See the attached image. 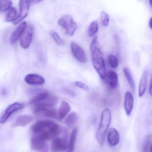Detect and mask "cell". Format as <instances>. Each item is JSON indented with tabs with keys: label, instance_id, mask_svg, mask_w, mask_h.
<instances>
[{
	"label": "cell",
	"instance_id": "obj_3",
	"mask_svg": "<svg viewBox=\"0 0 152 152\" xmlns=\"http://www.w3.org/2000/svg\"><path fill=\"white\" fill-rule=\"evenodd\" d=\"M58 24L66 30V34L69 37L73 36L77 29V25L69 15L61 17L58 20Z\"/></svg>",
	"mask_w": 152,
	"mask_h": 152
},
{
	"label": "cell",
	"instance_id": "obj_4",
	"mask_svg": "<svg viewBox=\"0 0 152 152\" xmlns=\"http://www.w3.org/2000/svg\"><path fill=\"white\" fill-rule=\"evenodd\" d=\"M49 140L47 133L34 134L31 139V149L36 151H40L46 146V141Z\"/></svg>",
	"mask_w": 152,
	"mask_h": 152
},
{
	"label": "cell",
	"instance_id": "obj_19",
	"mask_svg": "<svg viewBox=\"0 0 152 152\" xmlns=\"http://www.w3.org/2000/svg\"><path fill=\"white\" fill-rule=\"evenodd\" d=\"M51 95V94L49 91H44L39 92L38 94H37L34 97H33V99L30 101V104L31 105H33L38 103L41 102L48 99Z\"/></svg>",
	"mask_w": 152,
	"mask_h": 152
},
{
	"label": "cell",
	"instance_id": "obj_33",
	"mask_svg": "<svg viewBox=\"0 0 152 152\" xmlns=\"http://www.w3.org/2000/svg\"><path fill=\"white\" fill-rule=\"evenodd\" d=\"M41 152H48V147L47 146V145H46V146L42 150V151H40Z\"/></svg>",
	"mask_w": 152,
	"mask_h": 152
},
{
	"label": "cell",
	"instance_id": "obj_12",
	"mask_svg": "<svg viewBox=\"0 0 152 152\" xmlns=\"http://www.w3.org/2000/svg\"><path fill=\"white\" fill-rule=\"evenodd\" d=\"M134 97L130 92H127L124 98V109L128 116L131 115L134 108Z\"/></svg>",
	"mask_w": 152,
	"mask_h": 152
},
{
	"label": "cell",
	"instance_id": "obj_30",
	"mask_svg": "<svg viewBox=\"0 0 152 152\" xmlns=\"http://www.w3.org/2000/svg\"><path fill=\"white\" fill-rule=\"evenodd\" d=\"M108 61L109 64L111 67L113 68H116L118 66V61L117 58L112 54L109 55L108 57Z\"/></svg>",
	"mask_w": 152,
	"mask_h": 152
},
{
	"label": "cell",
	"instance_id": "obj_24",
	"mask_svg": "<svg viewBox=\"0 0 152 152\" xmlns=\"http://www.w3.org/2000/svg\"><path fill=\"white\" fill-rule=\"evenodd\" d=\"M42 114L48 118L58 119V112L53 108H49L45 110Z\"/></svg>",
	"mask_w": 152,
	"mask_h": 152
},
{
	"label": "cell",
	"instance_id": "obj_11",
	"mask_svg": "<svg viewBox=\"0 0 152 152\" xmlns=\"http://www.w3.org/2000/svg\"><path fill=\"white\" fill-rule=\"evenodd\" d=\"M27 27L26 22L24 21L19 25L11 35L10 43L11 44L16 43L19 38L21 37Z\"/></svg>",
	"mask_w": 152,
	"mask_h": 152
},
{
	"label": "cell",
	"instance_id": "obj_37",
	"mask_svg": "<svg viewBox=\"0 0 152 152\" xmlns=\"http://www.w3.org/2000/svg\"><path fill=\"white\" fill-rule=\"evenodd\" d=\"M151 152H152V145H151Z\"/></svg>",
	"mask_w": 152,
	"mask_h": 152
},
{
	"label": "cell",
	"instance_id": "obj_18",
	"mask_svg": "<svg viewBox=\"0 0 152 152\" xmlns=\"http://www.w3.org/2000/svg\"><path fill=\"white\" fill-rule=\"evenodd\" d=\"M148 72L145 70L143 73L139 82L138 88V95L139 97H142L146 91L148 81Z\"/></svg>",
	"mask_w": 152,
	"mask_h": 152
},
{
	"label": "cell",
	"instance_id": "obj_13",
	"mask_svg": "<svg viewBox=\"0 0 152 152\" xmlns=\"http://www.w3.org/2000/svg\"><path fill=\"white\" fill-rule=\"evenodd\" d=\"M25 81L28 84L31 85H43L45 83V79L43 77L37 74L28 75L25 78Z\"/></svg>",
	"mask_w": 152,
	"mask_h": 152
},
{
	"label": "cell",
	"instance_id": "obj_22",
	"mask_svg": "<svg viewBox=\"0 0 152 152\" xmlns=\"http://www.w3.org/2000/svg\"><path fill=\"white\" fill-rule=\"evenodd\" d=\"M123 73L127 81L128 82L130 88L133 91H134L135 88V85L134 81L133 79V77L131 75V73L128 69L127 68H124L123 69Z\"/></svg>",
	"mask_w": 152,
	"mask_h": 152
},
{
	"label": "cell",
	"instance_id": "obj_15",
	"mask_svg": "<svg viewBox=\"0 0 152 152\" xmlns=\"http://www.w3.org/2000/svg\"><path fill=\"white\" fill-rule=\"evenodd\" d=\"M105 78L106 82L112 88H116L118 83V77L116 72L113 71H109L106 73Z\"/></svg>",
	"mask_w": 152,
	"mask_h": 152
},
{
	"label": "cell",
	"instance_id": "obj_27",
	"mask_svg": "<svg viewBox=\"0 0 152 152\" xmlns=\"http://www.w3.org/2000/svg\"><path fill=\"white\" fill-rule=\"evenodd\" d=\"M152 136L149 134L146 137L145 139L143 144V152H150L151 151V144Z\"/></svg>",
	"mask_w": 152,
	"mask_h": 152
},
{
	"label": "cell",
	"instance_id": "obj_35",
	"mask_svg": "<svg viewBox=\"0 0 152 152\" xmlns=\"http://www.w3.org/2000/svg\"><path fill=\"white\" fill-rule=\"evenodd\" d=\"M150 95L152 96V79L151 82V86L150 87Z\"/></svg>",
	"mask_w": 152,
	"mask_h": 152
},
{
	"label": "cell",
	"instance_id": "obj_36",
	"mask_svg": "<svg viewBox=\"0 0 152 152\" xmlns=\"http://www.w3.org/2000/svg\"><path fill=\"white\" fill-rule=\"evenodd\" d=\"M150 4L152 8V0H150Z\"/></svg>",
	"mask_w": 152,
	"mask_h": 152
},
{
	"label": "cell",
	"instance_id": "obj_16",
	"mask_svg": "<svg viewBox=\"0 0 152 152\" xmlns=\"http://www.w3.org/2000/svg\"><path fill=\"white\" fill-rule=\"evenodd\" d=\"M33 120V117L30 115H20L16 119L12 124V126L14 127L26 126L32 121Z\"/></svg>",
	"mask_w": 152,
	"mask_h": 152
},
{
	"label": "cell",
	"instance_id": "obj_2",
	"mask_svg": "<svg viewBox=\"0 0 152 152\" xmlns=\"http://www.w3.org/2000/svg\"><path fill=\"white\" fill-rule=\"evenodd\" d=\"M111 121V113L109 109H105L103 111L101 121L96 134V139L99 144L103 145L105 135Z\"/></svg>",
	"mask_w": 152,
	"mask_h": 152
},
{
	"label": "cell",
	"instance_id": "obj_38",
	"mask_svg": "<svg viewBox=\"0 0 152 152\" xmlns=\"http://www.w3.org/2000/svg\"><path fill=\"white\" fill-rule=\"evenodd\" d=\"M1 0H0V2H1Z\"/></svg>",
	"mask_w": 152,
	"mask_h": 152
},
{
	"label": "cell",
	"instance_id": "obj_28",
	"mask_svg": "<svg viewBox=\"0 0 152 152\" xmlns=\"http://www.w3.org/2000/svg\"><path fill=\"white\" fill-rule=\"evenodd\" d=\"M50 34L57 44L61 45V46H62L65 45V42L64 40L60 37L59 35L58 34L57 32H55V31H52L50 33Z\"/></svg>",
	"mask_w": 152,
	"mask_h": 152
},
{
	"label": "cell",
	"instance_id": "obj_14",
	"mask_svg": "<svg viewBox=\"0 0 152 152\" xmlns=\"http://www.w3.org/2000/svg\"><path fill=\"white\" fill-rule=\"evenodd\" d=\"M120 139V137L118 130L113 128L110 129L107 137V140L109 145L113 147L116 146L119 143Z\"/></svg>",
	"mask_w": 152,
	"mask_h": 152
},
{
	"label": "cell",
	"instance_id": "obj_10",
	"mask_svg": "<svg viewBox=\"0 0 152 152\" xmlns=\"http://www.w3.org/2000/svg\"><path fill=\"white\" fill-rule=\"evenodd\" d=\"M69 144L66 138L56 137L53 138L51 144L53 152H59L68 149Z\"/></svg>",
	"mask_w": 152,
	"mask_h": 152
},
{
	"label": "cell",
	"instance_id": "obj_1",
	"mask_svg": "<svg viewBox=\"0 0 152 152\" xmlns=\"http://www.w3.org/2000/svg\"><path fill=\"white\" fill-rule=\"evenodd\" d=\"M90 50L93 66L101 78L104 79L106 74L105 61L97 37H95L91 42Z\"/></svg>",
	"mask_w": 152,
	"mask_h": 152
},
{
	"label": "cell",
	"instance_id": "obj_23",
	"mask_svg": "<svg viewBox=\"0 0 152 152\" xmlns=\"http://www.w3.org/2000/svg\"><path fill=\"white\" fill-rule=\"evenodd\" d=\"M17 10L14 7H12L10 10L6 17V20L7 22H13L18 17Z\"/></svg>",
	"mask_w": 152,
	"mask_h": 152
},
{
	"label": "cell",
	"instance_id": "obj_20",
	"mask_svg": "<svg viewBox=\"0 0 152 152\" xmlns=\"http://www.w3.org/2000/svg\"><path fill=\"white\" fill-rule=\"evenodd\" d=\"M78 118V116L77 113L73 112L69 113L65 120L66 126L69 128L74 126L77 121Z\"/></svg>",
	"mask_w": 152,
	"mask_h": 152
},
{
	"label": "cell",
	"instance_id": "obj_25",
	"mask_svg": "<svg viewBox=\"0 0 152 152\" xmlns=\"http://www.w3.org/2000/svg\"><path fill=\"white\" fill-rule=\"evenodd\" d=\"M98 30V22L94 20L91 22L88 28V34L89 37H93L96 34Z\"/></svg>",
	"mask_w": 152,
	"mask_h": 152
},
{
	"label": "cell",
	"instance_id": "obj_9",
	"mask_svg": "<svg viewBox=\"0 0 152 152\" xmlns=\"http://www.w3.org/2000/svg\"><path fill=\"white\" fill-rule=\"evenodd\" d=\"M31 0L20 1V13L17 19L13 21L14 25H17L23 20L27 16L30 8Z\"/></svg>",
	"mask_w": 152,
	"mask_h": 152
},
{
	"label": "cell",
	"instance_id": "obj_34",
	"mask_svg": "<svg viewBox=\"0 0 152 152\" xmlns=\"http://www.w3.org/2000/svg\"><path fill=\"white\" fill-rule=\"evenodd\" d=\"M149 26L151 28V29H152V17L149 20Z\"/></svg>",
	"mask_w": 152,
	"mask_h": 152
},
{
	"label": "cell",
	"instance_id": "obj_21",
	"mask_svg": "<svg viewBox=\"0 0 152 152\" xmlns=\"http://www.w3.org/2000/svg\"><path fill=\"white\" fill-rule=\"evenodd\" d=\"M77 135V129H73L70 136V141L69 143V152H74L75 147Z\"/></svg>",
	"mask_w": 152,
	"mask_h": 152
},
{
	"label": "cell",
	"instance_id": "obj_32",
	"mask_svg": "<svg viewBox=\"0 0 152 152\" xmlns=\"http://www.w3.org/2000/svg\"><path fill=\"white\" fill-rule=\"evenodd\" d=\"M43 1H44V0H31V2L33 3L37 4Z\"/></svg>",
	"mask_w": 152,
	"mask_h": 152
},
{
	"label": "cell",
	"instance_id": "obj_7",
	"mask_svg": "<svg viewBox=\"0 0 152 152\" xmlns=\"http://www.w3.org/2000/svg\"><path fill=\"white\" fill-rule=\"evenodd\" d=\"M53 121L50 120H40L36 122L31 127V130L34 134L47 133L49 136V131Z\"/></svg>",
	"mask_w": 152,
	"mask_h": 152
},
{
	"label": "cell",
	"instance_id": "obj_8",
	"mask_svg": "<svg viewBox=\"0 0 152 152\" xmlns=\"http://www.w3.org/2000/svg\"><path fill=\"white\" fill-rule=\"evenodd\" d=\"M71 50L75 58L79 62L84 64L87 62L86 55L85 51L75 42L71 43Z\"/></svg>",
	"mask_w": 152,
	"mask_h": 152
},
{
	"label": "cell",
	"instance_id": "obj_17",
	"mask_svg": "<svg viewBox=\"0 0 152 152\" xmlns=\"http://www.w3.org/2000/svg\"><path fill=\"white\" fill-rule=\"evenodd\" d=\"M71 110V106L66 101H63L61 103L59 109L58 111V119L63 120Z\"/></svg>",
	"mask_w": 152,
	"mask_h": 152
},
{
	"label": "cell",
	"instance_id": "obj_6",
	"mask_svg": "<svg viewBox=\"0 0 152 152\" xmlns=\"http://www.w3.org/2000/svg\"><path fill=\"white\" fill-rule=\"evenodd\" d=\"M24 107L25 105L23 104L18 102H15L9 105L1 116L0 123L4 124L5 123L13 113L22 110Z\"/></svg>",
	"mask_w": 152,
	"mask_h": 152
},
{
	"label": "cell",
	"instance_id": "obj_5",
	"mask_svg": "<svg viewBox=\"0 0 152 152\" xmlns=\"http://www.w3.org/2000/svg\"><path fill=\"white\" fill-rule=\"evenodd\" d=\"M34 34V27L32 25L26 27L20 40V45L21 48L27 49L29 48L33 41Z\"/></svg>",
	"mask_w": 152,
	"mask_h": 152
},
{
	"label": "cell",
	"instance_id": "obj_31",
	"mask_svg": "<svg viewBox=\"0 0 152 152\" xmlns=\"http://www.w3.org/2000/svg\"><path fill=\"white\" fill-rule=\"evenodd\" d=\"M75 84L76 86L83 89V90H85V91H88L89 90V87H88V86L85 84V83H82V82H80V81H77L75 82Z\"/></svg>",
	"mask_w": 152,
	"mask_h": 152
},
{
	"label": "cell",
	"instance_id": "obj_29",
	"mask_svg": "<svg viewBox=\"0 0 152 152\" xmlns=\"http://www.w3.org/2000/svg\"><path fill=\"white\" fill-rule=\"evenodd\" d=\"M101 19L103 26L107 27L110 22V16L106 12L102 11L101 12Z\"/></svg>",
	"mask_w": 152,
	"mask_h": 152
},
{
	"label": "cell",
	"instance_id": "obj_26",
	"mask_svg": "<svg viewBox=\"0 0 152 152\" xmlns=\"http://www.w3.org/2000/svg\"><path fill=\"white\" fill-rule=\"evenodd\" d=\"M12 5L11 0H1L0 2V12H4L10 10Z\"/></svg>",
	"mask_w": 152,
	"mask_h": 152
}]
</instances>
